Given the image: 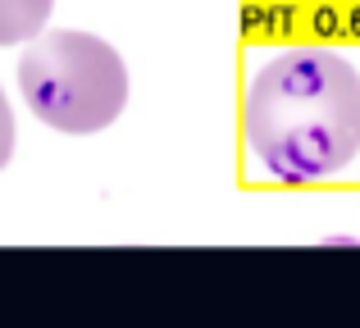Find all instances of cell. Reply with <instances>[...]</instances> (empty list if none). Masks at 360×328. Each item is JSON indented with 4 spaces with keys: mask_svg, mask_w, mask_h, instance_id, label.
Listing matches in <instances>:
<instances>
[{
    "mask_svg": "<svg viewBox=\"0 0 360 328\" xmlns=\"http://www.w3.org/2000/svg\"><path fill=\"white\" fill-rule=\"evenodd\" d=\"M55 0H0V46L32 41L51 23Z\"/></svg>",
    "mask_w": 360,
    "mask_h": 328,
    "instance_id": "3",
    "label": "cell"
},
{
    "mask_svg": "<svg viewBox=\"0 0 360 328\" xmlns=\"http://www.w3.org/2000/svg\"><path fill=\"white\" fill-rule=\"evenodd\" d=\"M242 142L269 183L342 178L360 155V69L319 41L283 46L246 78Z\"/></svg>",
    "mask_w": 360,
    "mask_h": 328,
    "instance_id": "1",
    "label": "cell"
},
{
    "mask_svg": "<svg viewBox=\"0 0 360 328\" xmlns=\"http://www.w3.org/2000/svg\"><path fill=\"white\" fill-rule=\"evenodd\" d=\"M23 105L46 128L91 137L110 128L128 105V69L110 41L78 27L37 32L18 60Z\"/></svg>",
    "mask_w": 360,
    "mask_h": 328,
    "instance_id": "2",
    "label": "cell"
},
{
    "mask_svg": "<svg viewBox=\"0 0 360 328\" xmlns=\"http://www.w3.org/2000/svg\"><path fill=\"white\" fill-rule=\"evenodd\" d=\"M14 110H9V100H5V91H0V169L9 164V155H14Z\"/></svg>",
    "mask_w": 360,
    "mask_h": 328,
    "instance_id": "4",
    "label": "cell"
}]
</instances>
